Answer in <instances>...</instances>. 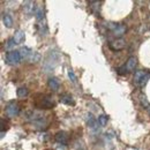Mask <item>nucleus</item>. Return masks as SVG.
Returning <instances> with one entry per match:
<instances>
[{
  "label": "nucleus",
  "mask_w": 150,
  "mask_h": 150,
  "mask_svg": "<svg viewBox=\"0 0 150 150\" xmlns=\"http://www.w3.org/2000/svg\"><path fill=\"white\" fill-rule=\"evenodd\" d=\"M39 98H36L35 100V106L38 109H52L54 108V102L53 99L47 96V95H38Z\"/></svg>",
  "instance_id": "obj_1"
},
{
  "label": "nucleus",
  "mask_w": 150,
  "mask_h": 150,
  "mask_svg": "<svg viewBox=\"0 0 150 150\" xmlns=\"http://www.w3.org/2000/svg\"><path fill=\"white\" fill-rule=\"evenodd\" d=\"M31 117H29L28 119L33 122V125L36 127V128H44L46 126V119L45 117L42 114V113H38V112H31L30 113Z\"/></svg>",
  "instance_id": "obj_2"
},
{
  "label": "nucleus",
  "mask_w": 150,
  "mask_h": 150,
  "mask_svg": "<svg viewBox=\"0 0 150 150\" xmlns=\"http://www.w3.org/2000/svg\"><path fill=\"white\" fill-rule=\"evenodd\" d=\"M58 59H59V56H58V53H57L56 51H49V54H47L46 59H45V62H44V69H45V72H50V71H52L54 68V66L52 65V62L54 65H57Z\"/></svg>",
  "instance_id": "obj_3"
},
{
  "label": "nucleus",
  "mask_w": 150,
  "mask_h": 150,
  "mask_svg": "<svg viewBox=\"0 0 150 150\" xmlns=\"http://www.w3.org/2000/svg\"><path fill=\"white\" fill-rule=\"evenodd\" d=\"M21 59H22V57H21L20 51L12 50V51H8L7 54H6V62H7L8 65H12V66L19 65Z\"/></svg>",
  "instance_id": "obj_4"
},
{
  "label": "nucleus",
  "mask_w": 150,
  "mask_h": 150,
  "mask_svg": "<svg viewBox=\"0 0 150 150\" xmlns=\"http://www.w3.org/2000/svg\"><path fill=\"white\" fill-rule=\"evenodd\" d=\"M149 79H150V73H148L147 71H137L135 73V75H134V81L139 86H141V87H143L148 82Z\"/></svg>",
  "instance_id": "obj_5"
},
{
  "label": "nucleus",
  "mask_w": 150,
  "mask_h": 150,
  "mask_svg": "<svg viewBox=\"0 0 150 150\" xmlns=\"http://www.w3.org/2000/svg\"><path fill=\"white\" fill-rule=\"evenodd\" d=\"M108 25H109V28L112 30L113 35L118 38L122 37V36L126 34V31H127V28H126L124 24H119V23H109Z\"/></svg>",
  "instance_id": "obj_6"
},
{
  "label": "nucleus",
  "mask_w": 150,
  "mask_h": 150,
  "mask_svg": "<svg viewBox=\"0 0 150 150\" xmlns=\"http://www.w3.org/2000/svg\"><path fill=\"white\" fill-rule=\"evenodd\" d=\"M20 113V108L16 102H11L8 103V105L6 106V114L9 118H14Z\"/></svg>",
  "instance_id": "obj_7"
},
{
  "label": "nucleus",
  "mask_w": 150,
  "mask_h": 150,
  "mask_svg": "<svg viewBox=\"0 0 150 150\" xmlns=\"http://www.w3.org/2000/svg\"><path fill=\"white\" fill-rule=\"evenodd\" d=\"M20 53H21L22 59L29 60V61H31V62L34 61V54H35V52L31 51L30 49H28V47H22V49L20 50Z\"/></svg>",
  "instance_id": "obj_8"
},
{
  "label": "nucleus",
  "mask_w": 150,
  "mask_h": 150,
  "mask_svg": "<svg viewBox=\"0 0 150 150\" xmlns=\"http://www.w3.org/2000/svg\"><path fill=\"white\" fill-rule=\"evenodd\" d=\"M125 47V40L119 38V39H115L110 43V49L113 51H119V50H122Z\"/></svg>",
  "instance_id": "obj_9"
},
{
  "label": "nucleus",
  "mask_w": 150,
  "mask_h": 150,
  "mask_svg": "<svg viewBox=\"0 0 150 150\" xmlns=\"http://www.w3.org/2000/svg\"><path fill=\"white\" fill-rule=\"evenodd\" d=\"M56 141L58 143H60V144L66 146V144L68 143V135H67V133L62 131L58 132L56 135Z\"/></svg>",
  "instance_id": "obj_10"
},
{
  "label": "nucleus",
  "mask_w": 150,
  "mask_h": 150,
  "mask_svg": "<svg viewBox=\"0 0 150 150\" xmlns=\"http://www.w3.org/2000/svg\"><path fill=\"white\" fill-rule=\"evenodd\" d=\"M59 100H60V103L66 104V105H74L75 104L74 98L69 94H61L59 97Z\"/></svg>",
  "instance_id": "obj_11"
},
{
  "label": "nucleus",
  "mask_w": 150,
  "mask_h": 150,
  "mask_svg": "<svg viewBox=\"0 0 150 150\" xmlns=\"http://www.w3.org/2000/svg\"><path fill=\"white\" fill-rule=\"evenodd\" d=\"M34 5H35V4H34L33 1H27V2H24V11H25V13H27L28 15H31V14H34V13L36 12V8H35Z\"/></svg>",
  "instance_id": "obj_12"
},
{
  "label": "nucleus",
  "mask_w": 150,
  "mask_h": 150,
  "mask_svg": "<svg viewBox=\"0 0 150 150\" xmlns=\"http://www.w3.org/2000/svg\"><path fill=\"white\" fill-rule=\"evenodd\" d=\"M47 86H49V88L50 89H52L53 91H57L58 89H59V81H58V79L57 77H50L49 79V81H47Z\"/></svg>",
  "instance_id": "obj_13"
},
{
  "label": "nucleus",
  "mask_w": 150,
  "mask_h": 150,
  "mask_svg": "<svg viewBox=\"0 0 150 150\" xmlns=\"http://www.w3.org/2000/svg\"><path fill=\"white\" fill-rule=\"evenodd\" d=\"M136 64H137L136 58H135V57H131V58L127 60V64H126L125 66H126V68H127V71H128V72H132V71H134V69H135Z\"/></svg>",
  "instance_id": "obj_14"
},
{
  "label": "nucleus",
  "mask_w": 150,
  "mask_h": 150,
  "mask_svg": "<svg viewBox=\"0 0 150 150\" xmlns=\"http://www.w3.org/2000/svg\"><path fill=\"white\" fill-rule=\"evenodd\" d=\"M2 22L7 28H12L13 27V19L8 13H5L2 15Z\"/></svg>",
  "instance_id": "obj_15"
},
{
  "label": "nucleus",
  "mask_w": 150,
  "mask_h": 150,
  "mask_svg": "<svg viewBox=\"0 0 150 150\" xmlns=\"http://www.w3.org/2000/svg\"><path fill=\"white\" fill-rule=\"evenodd\" d=\"M88 125H89V127L93 131H97V121H96V119L93 117L91 113L88 114Z\"/></svg>",
  "instance_id": "obj_16"
},
{
  "label": "nucleus",
  "mask_w": 150,
  "mask_h": 150,
  "mask_svg": "<svg viewBox=\"0 0 150 150\" xmlns=\"http://www.w3.org/2000/svg\"><path fill=\"white\" fill-rule=\"evenodd\" d=\"M13 38H14V40H15L16 44H21L23 42V39H24V33L22 30H18Z\"/></svg>",
  "instance_id": "obj_17"
},
{
  "label": "nucleus",
  "mask_w": 150,
  "mask_h": 150,
  "mask_svg": "<svg viewBox=\"0 0 150 150\" xmlns=\"http://www.w3.org/2000/svg\"><path fill=\"white\" fill-rule=\"evenodd\" d=\"M16 94H18V96H19L20 98H25V97L29 95V90H28L25 87H22V88H19V89H18Z\"/></svg>",
  "instance_id": "obj_18"
},
{
  "label": "nucleus",
  "mask_w": 150,
  "mask_h": 150,
  "mask_svg": "<svg viewBox=\"0 0 150 150\" xmlns=\"http://www.w3.org/2000/svg\"><path fill=\"white\" fill-rule=\"evenodd\" d=\"M35 15H36V19H37L38 22L43 21V20H44V12H43V8L37 7V8H36V12H35Z\"/></svg>",
  "instance_id": "obj_19"
},
{
  "label": "nucleus",
  "mask_w": 150,
  "mask_h": 150,
  "mask_svg": "<svg viewBox=\"0 0 150 150\" xmlns=\"http://www.w3.org/2000/svg\"><path fill=\"white\" fill-rule=\"evenodd\" d=\"M98 124H99L102 127L106 126V124H108V115H105V114L99 115V117H98Z\"/></svg>",
  "instance_id": "obj_20"
},
{
  "label": "nucleus",
  "mask_w": 150,
  "mask_h": 150,
  "mask_svg": "<svg viewBox=\"0 0 150 150\" xmlns=\"http://www.w3.org/2000/svg\"><path fill=\"white\" fill-rule=\"evenodd\" d=\"M15 44H16V43H15L14 38L8 39V40H7V43H6V45H5V46H6V50H11V49H12V47H13Z\"/></svg>",
  "instance_id": "obj_21"
},
{
  "label": "nucleus",
  "mask_w": 150,
  "mask_h": 150,
  "mask_svg": "<svg viewBox=\"0 0 150 150\" xmlns=\"http://www.w3.org/2000/svg\"><path fill=\"white\" fill-rule=\"evenodd\" d=\"M68 76H69V79H71V81H72L73 83L76 82V76H75L74 72H73L72 69H69V71H68Z\"/></svg>",
  "instance_id": "obj_22"
},
{
  "label": "nucleus",
  "mask_w": 150,
  "mask_h": 150,
  "mask_svg": "<svg viewBox=\"0 0 150 150\" xmlns=\"http://www.w3.org/2000/svg\"><path fill=\"white\" fill-rule=\"evenodd\" d=\"M140 98H141V103H142V105H143V106L146 105V108H149V103H148V100H147L146 96H141Z\"/></svg>",
  "instance_id": "obj_23"
},
{
  "label": "nucleus",
  "mask_w": 150,
  "mask_h": 150,
  "mask_svg": "<svg viewBox=\"0 0 150 150\" xmlns=\"http://www.w3.org/2000/svg\"><path fill=\"white\" fill-rule=\"evenodd\" d=\"M149 111H150V108H149Z\"/></svg>",
  "instance_id": "obj_24"
}]
</instances>
